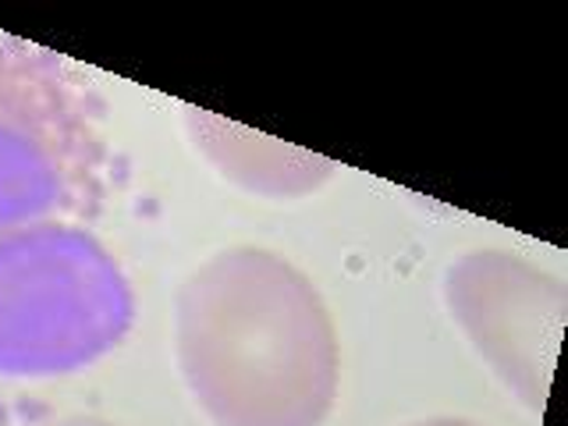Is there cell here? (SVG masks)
Listing matches in <instances>:
<instances>
[{"instance_id": "cell-1", "label": "cell", "mask_w": 568, "mask_h": 426, "mask_svg": "<svg viewBox=\"0 0 568 426\" xmlns=\"http://www.w3.org/2000/svg\"><path fill=\"white\" fill-rule=\"evenodd\" d=\"M178 366L217 426H324L342 387V342L313 277L274 248L231 245L185 277Z\"/></svg>"}, {"instance_id": "cell-2", "label": "cell", "mask_w": 568, "mask_h": 426, "mask_svg": "<svg viewBox=\"0 0 568 426\" xmlns=\"http://www.w3.org/2000/svg\"><path fill=\"white\" fill-rule=\"evenodd\" d=\"M103 174L89 82L58 53L0 32V235L93 217Z\"/></svg>"}, {"instance_id": "cell-3", "label": "cell", "mask_w": 568, "mask_h": 426, "mask_svg": "<svg viewBox=\"0 0 568 426\" xmlns=\"http://www.w3.org/2000/svg\"><path fill=\"white\" fill-rule=\"evenodd\" d=\"M132 324L114 256L82 224L0 235V373H68Z\"/></svg>"}, {"instance_id": "cell-4", "label": "cell", "mask_w": 568, "mask_h": 426, "mask_svg": "<svg viewBox=\"0 0 568 426\" xmlns=\"http://www.w3.org/2000/svg\"><path fill=\"white\" fill-rule=\"evenodd\" d=\"M462 334L515 398L544 413L568 320V284L508 248H473L444 274Z\"/></svg>"}, {"instance_id": "cell-5", "label": "cell", "mask_w": 568, "mask_h": 426, "mask_svg": "<svg viewBox=\"0 0 568 426\" xmlns=\"http://www.w3.org/2000/svg\"><path fill=\"white\" fill-rule=\"evenodd\" d=\"M185 114L195 146L210 156V164L248 192L288 200V195L316 192L324 182H331L334 171H342L327 156L284 146V142L271 135H260L253 129H242V124L195 111V106H189Z\"/></svg>"}, {"instance_id": "cell-6", "label": "cell", "mask_w": 568, "mask_h": 426, "mask_svg": "<svg viewBox=\"0 0 568 426\" xmlns=\"http://www.w3.org/2000/svg\"><path fill=\"white\" fill-rule=\"evenodd\" d=\"M32 426H121V423L103 419V416H58V419L32 423Z\"/></svg>"}, {"instance_id": "cell-7", "label": "cell", "mask_w": 568, "mask_h": 426, "mask_svg": "<svg viewBox=\"0 0 568 426\" xmlns=\"http://www.w3.org/2000/svg\"><path fill=\"white\" fill-rule=\"evenodd\" d=\"M408 426H479V423L462 419V416H430V419H419V423H408Z\"/></svg>"}]
</instances>
